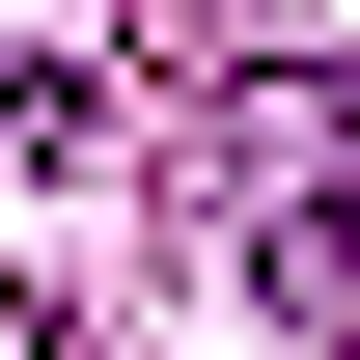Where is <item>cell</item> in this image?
I'll return each mask as SVG.
<instances>
[{
  "label": "cell",
  "mask_w": 360,
  "mask_h": 360,
  "mask_svg": "<svg viewBox=\"0 0 360 360\" xmlns=\"http://www.w3.org/2000/svg\"><path fill=\"white\" fill-rule=\"evenodd\" d=\"M250 277L305 333H360V84H305V111L250 139Z\"/></svg>",
  "instance_id": "cell-1"
}]
</instances>
